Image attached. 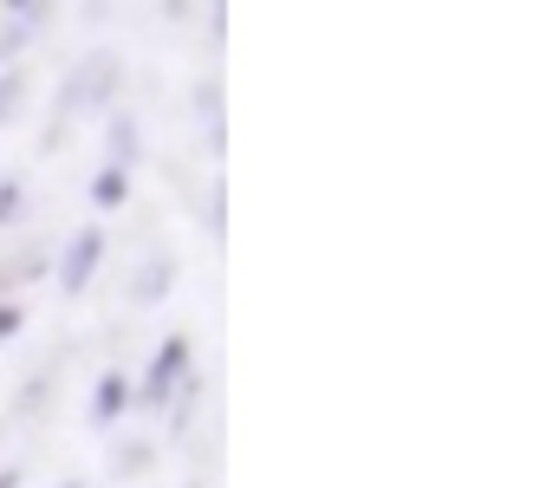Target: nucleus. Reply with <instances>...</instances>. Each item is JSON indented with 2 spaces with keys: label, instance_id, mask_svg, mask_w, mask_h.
Segmentation results:
<instances>
[{
  "label": "nucleus",
  "instance_id": "obj_13",
  "mask_svg": "<svg viewBox=\"0 0 559 488\" xmlns=\"http://www.w3.org/2000/svg\"><path fill=\"white\" fill-rule=\"evenodd\" d=\"M20 325H26V313H20V300H0V345H7V338H13Z\"/></svg>",
  "mask_w": 559,
  "mask_h": 488
},
{
  "label": "nucleus",
  "instance_id": "obj_11",
  "mask_svg": "<svg viewBox=\"0 0 559 488\" xmlns=\"http://www.w3.org/2000/svg\"><path fill=\"white\" fill-rule=\"evenodd\" d=\"M150 463H156V450H150V443H131V450L111 456V476H143Z\"/></svg>",
  "mask_w": 559,
  "mask_h": 488
},
{
  "label": "nucleus",
  "instance_id": "obj_6",
  "mask_svg": "<svg viewBox=\"0 0 559 488\" xmlns=\"http://www.w3.org/2000/svg\"><path fill=\"white\" fill-rule=\"evenodd\" d=\"M169 287H176V254H150L138 267V281H131V300H138V307H156Z\"/></svg>",
  "mask_w": 559,
  "mask_h": 488
},
{
  "label": "nucleus",
  "instance_id": "obj_15",
  "mask_svg": "<svg viewBox=\"0 0 559 488\" xmlns=\"http://www.w3.org/2000/svg\"><path fill=\"white\" fill-rule=\"evenodd\" d=\"M52 488H85V483H52Z\"/></svg>",
  "mask_w": 559,
  "mask_h": 488
},
{
  "label": "nucleus",
  "instance_id": "obj_16",
  "mask_svg": "<svg viewBox=\"0 0 559 488\" xmlns=\"http://www.w3.org/2000/svg\"><path fill=\"white\" fill-rule=\"evenodd\" d=\"M195 488H202V483H195Z\"/></svg>",
  "mask_w": 559,
  "mask_h": 488
},
{
  "label": "nucleus",
  "instance_id": "obj_12",
  "mask_svg": "<svg viewBox=\"0 0 559 488\" xmlns=\"http://www.w3.org/2000/svg\"><path fill=\"white\" fill-rule=\"evenodd\" d=\"M20 98H26V79H20V72H0V124L20 111Z\"/></svg>",
  "mask_w": 559,
  "mask_h": 488
},
{
  "label": "nucleus",
  "instance_id": "obj_7",
  "mask_svg": "<svg viewBox=\"0 0 559 488\" xmlns=\"http://www.w3.org/2000/svg\"><path fill=\"white\" fill-rule=\"evenodd\" d=\"M105 157H111V169H131V163L143 157V131L131 111H118L111 124H105Z\"/></svg>",
  "mask_w": 559,
  "mask_h": 488
},
{
  "label": "nucleus",
  "instance_id": "obj_10",
  "mask_svg": "<svg viewBox=\"0 0 559 488\" xmlns=\"http://www.w3.org/2000/svg\"><path fill=\"white\" fill-rule=\"evenodd\" d=\"M26 215V182L20 176H0V228H13Z\"/></svg>",
  "mask_w": 559,
  "mask_h": 488
},
{
  "label": "nucleus",
  "instance_id": "obj_8",
  "mask_svg": "<svg viewBox=\"0 0 559 488\" xmlns=\"http://www.w3.org/2000/svg\"><path fill=\"white\" fill-rule=\"evenodd\" d=\"M124 195H131V169H111V163H105V169L92 176V202H98V209H124Z\"/></svg>",
  "mask_w": 559,
  "mask_h": 488
},
{
  "label": "nucleus",
  "instance_id": "obj_5",
  "mask_svg": "<svg viewBox=\"0 0 559 488\" xmlns=\"http://www.w3.org/2000/svg\"><path fill=\"white\" fill-rule=\"evenodd\" d=\"M131 378L124 371H98V384H92V424H118L124 410H131Z\"/></svg>",
  "mask_w": 559,
  "mask_h": 488
},
{
  "label": "nucleus",
  "instance_id": "obj_2",
  "mask_svg": "<svg viewBox=\"0 0 559 488\" xmlns=\"http://www.w3.org/2000/svg\"><path fill=\"white\" fill-rule=\"evenodd\" d=\"M189 365H195V345H189V332H169V338L156 345V358H150L143 384L131 391V404H150V410H163V404L176 397V384L189 378Z\"/></svg>",
  "mask_w": 559,
  "mask_h": 488
},
{
  "label": "nucleus",
  "instance_id": "obj_14",
  "mask_svg": "<svg viewBox=\"0 0 559 488\" xmlns=\"http://www.w3.org/2000/svg\"><path fill=\"white\" fill-rule=\"evenodd\" d=\"M0 488H20V476H13V469H7V476H0Z\"/></svg>",
  "mask_w": 559,
  "mask_h": 488
},
{
  "label": "nucleus",
  "instance_id": "obj_4",
  "mask_svg": "<svg viewBox=\"0 0 559 488\" xmlns=\"http://www.w3.org/2000/svg\"><path fill=\"white\" fill-rule=\"evenodd\" d=\"M46 20H52V7H39V0H20V7H7V26H0V66H7V59H13V52H20V46L39 33V26H46Z\"/></svg>",
  "mask_w": 559,
  "mask_h": 488
},
{
  "label": "nucleus",
  "instance_id": "obj_3",
  "mask_svg": "<svg viewBox=\"0 0 559 488\" xmlns=\"http://www.w3.org/2000/svg\"><path fill=\"white\" fill-rule=\"evenodd\" d=\"M98 261H105V235L98 228H72L66 248H59V287L66 294H85L92 274H98Z\"/></svg>",
  "mask_w": 559,
  "mask_h": 488
},
{
  "label": "nucleus",
  "instance_id": "obj_1",
  "mask_svg": "<svg viewBox=\"0 0 559 488\" xmlns=\"http://www.w3.org/2000/svg\"><path fill=\"white\" fill-rule=\"evenodd\" d=\"M118 79H124L118 52H85V59L72 66V79L59 85V124H66V118H85V111H105L111 92H118Z\"/></svg>",
  "mask_w": 559,
  "mask_h": 488
},
{
  "label": "nucleus",
  "instance_id": "obj_9",
  "mask_svg": "<svg viewBox=\"0 0 559 488\" xmlns=\"http://www.w3.org/2000/svg\"><path fill=\"white\" fill-rule=\"evenodd\" d=\"M195 404H202V378L189 371V378L176 384V397L163 404V410H169V430H189V417H195Z\"/></svg>",
  "mask_w": 559,
  "mask_h": 488
}]
</instances>
